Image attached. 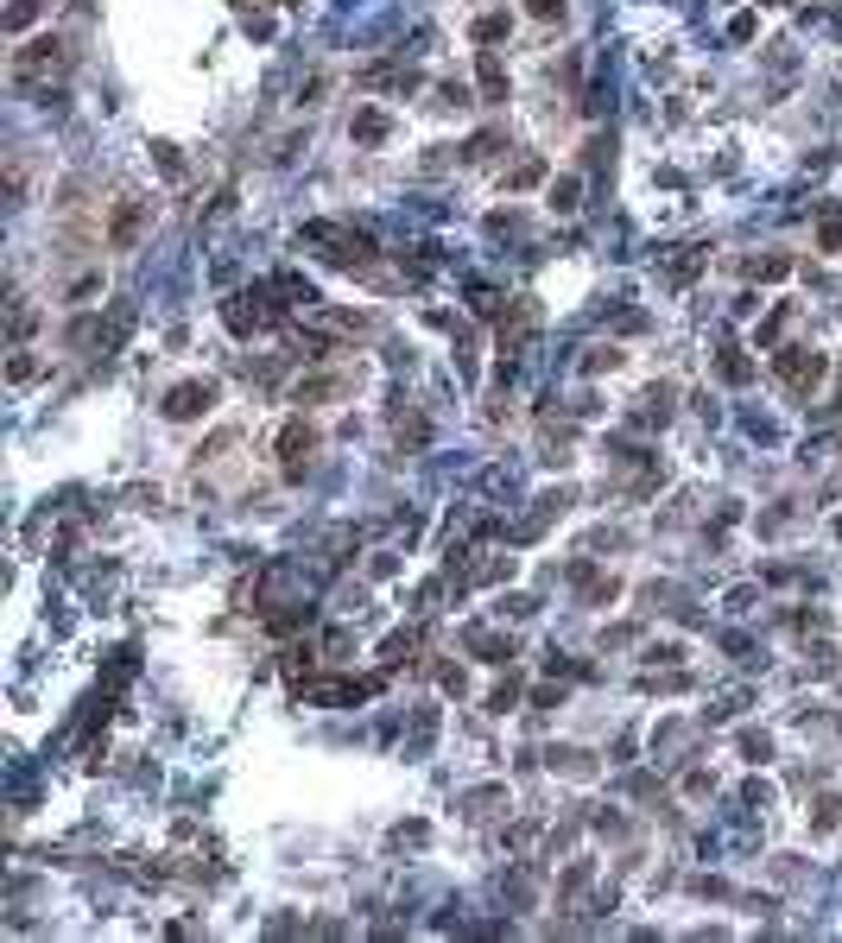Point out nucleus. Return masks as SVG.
<instances>
[{
  "instance_id": "obj_8",
  "label": "nucleus",
  "mask_w": 842,
  "mask_h": 943,
  "mask_svg": "<svg viewBox=\"0 0 842 943\" xmlns=\"http://www.w3.org/2000/svg\"><path fill=\"white\" fill-rule=\"evenodd\" d=\"M348 133H355L362 146H380V139H387V114H380V108H362V114H355V127H348Z\"/></svg>"
},
{
  "instance_id": "obj_12",
  "label": "nucleus",
  "mask_w": 842,
  "mask_h": 943,
  "mask_svg": "<svg viewBox=\"0 0 842 943\" xmlns=\"http://www.w3.org/2000/svg\"><path fill=\"white\" fill-rule=\"evenodd\" d=\"M495 38H507V13H488V20H475V45H495Z\"/></svg>"
},
{
  "instance_id": "obj_4",
  "label": "nucleus",
  "mask_w": 842,
  "mask_h": 943,
  "mask_svg": "<svg viewBox=\"0 0 842 943\" xmlns=\"http://www.w3.org/2000/svg\"><path fill=\"white\" fill-rule=\"evenodd\" d=\"M209 405H216V380H184L165 393V418H203Z\"/></svg>"
},
{
  "instance_id": "obj_6",
  "label": "nucleus",
  "mask_w": 842,
  "mask_h": 943,
  "mask_svg": "<svg viewBox=\"0 0 842 943\" xmlns=\"http://www.w3.org/2000/svg\"><path fill=\"white\" fill-rule=\"evenodd\" d=\"M139 215H146V203H139V196H121V203H114L108 247H133V241H139Z\"/></svg>"
},
{
  "instance_id": "obj_9",
  "label": "nucleus",
  "mask_w": 842,
  "mask_h": 943,
  "mask_svg": "<svg viewBox=\"0 0 842 943\" xmlns=\"http://www.w3.org/2000/svg\"><path fill=\"white\" fill-rule=\"evenodd\" d=\"M481 96H488V102L507 96V70H501V57H481Z\"/></svg>"
},
{
  "instance_id": "obj_3",
  "label": "nucleus",
  "mask_w": 842,
  "mask_h": 943,
  "mask_svg": "<svg viewBox=\"0 0 842 943\" xmlns=\"http://www.w3.org/2000/svg\"><path fill=\"white\" fill-rule=\"evenodd\" d=\"M773 374H779L792 393H804L811 380H823V355H817V348H779V355H773Z\"/></svg>"
},
{
  "instance_id": "obj_5",
  "label": "nucleus",
  "mask_w": 842,
  "mask_h": 943,
  "mask_svg": "<svg viewBox=\"0 0 842 943\" xmlns=\"http://www.w3.org/2000/svg\"><path fill=\"white\" fill-rule=\"evenodd\" d=\"M311 450H317V430H311L304 418H292L286 430H279V456H286V475H292V481L304 475V463H311Z\"/></svg>"
},
{
  "instance_id": "obj_1",
  "label": "nucleus",
  "mask_w": 842,
  "mask_h": 943,
  "mask_svg": "<svg viewBox=\"0 0 842 943\" xmlns=\"http://www.w3.org/2000/svg\"><path fill=\"white\" fill-rule=\"evenodd\" d=\"M63 70H70V45L63 38H32L26 51H13V83L20 89H38V83L63 77Z\"/></svg>"
},
{
  "instance_id": "obj_14",
  "label": "nucleus",
  "mask_w": 842,
  "mask_h": 943,
  "mask_svg": "<svg viewBox=\"0 0 842 943\" xmlns=\"http://www.w3.org/2000/svg\"><path fill=\"white\" fill-rule=\"evenodd\" d=\"M538 178H545V165H538V159H526V165H520V171H513V178H507V184H513V190H532V184H538Z\"/></svg>"
},
{
  "instance_id": "obj_7",
  "label": "nucleus",
  "mask_w": 842,
  "mask_h": 943,
  "mask_svg": "<svg viewBox=\"0 0 842 943\" xmlns=\"http://www.w3.org/2000/svg\"><path fill=\"white\" fill-rule=\"evenodd\" d=\"M342 393H355V374H317V380H298V405L342 399Z\"/></svg>"
},
{
  "instance_id": "obj_16",
  "label": "nucleus",
  "mask_w": 842,
  "mask_h": 943,
  "mask_svg": "<svg viewBox=\"0 0 842 943\" xmlns=\"http://www.w3.org/2000/svg\"><path fill=\"white\" fill-rule=\"evenodd\" d=\"M786 272H792V260H786V254H773V260H760V266H754V279H786Z\"/></svg>"
},
{
  "instance_id": "obj_10",
  "label": "nucleus",
  "mask_w": 842,
  "mask_h": 943,
  "mask_svg": "<svg viewBox=\"0 0 842 943\" xmlns=\"http://www.w3.org/2000/svg\"><path fill=\"white\" fill-rule=\"evenodd\" d=\"M38 13H45V0H13V7H7V32L20 38V32H26V26L38 20Z\"/></svg>"
},
{
  "instance_id": "obj_13",
  "label": "nucleus",
  "mask_w": 842,
  "mask_h": 943,
  "mask_svg": "<svg viewBox=\"0 0 842 943\" xmlns=\"http://www.w3.org/2000/svg\"><path fill=\"white\" fill-rule=\"evenodd\" d=\"M747 374H754V368H747V361H741V355L729 348V355H722V380H729V387H741Z\"/></svg>"
},
{
  "instance_id": "obj_11",
  "label": "nucleus",
  "mask_w": 842,
  "mask_h": 943,
  "mask_svg": "<svg viewBox=\"0 0 842 943\" xmlns=\"http://www.w3.org/2000/svg\"><path fill=\"white\" fill-rule=\"evenodd\" d=\"M602 368H621V348L608 342V348H589L583 355V374H602Z\"/></svg>"
},
{
  "instance_id": "obj_15",
  "label": "nucleus",
  "mask_w": 842,
  "mask_h": 943,
  "mask_svg": "<svg viewBox=\"0 0 842 943\" xmlns=\"http://www.w3.org/2000/svg\"><path fill=\"white\" fill-rule=\"evenodd\" d=\"M551 209H577V178H564V184H551Z\"/></svg>"
},
{
  "instance_id": "obj_18",
  "label": "nucleus",
  "mask_w": 842,
  "mask_h": 943,
  "mask_svg": "<svg viewBox=\"0 0 842 943\" xmlns=\"http://www.w3.org/2000/svg\"><path fill=\"white\" fill-rule=\"evenodd\" d=\"M241 13H266V7H279V0H235Z\"/></svg>"
},
{
  "instance_id": "obj_17",
  "label": "nucleus",
  "mask_w": 842,
  "mask_h": 943,
  "mask_svg": "<svg viewBox=\"0 0 842 943\" xmlns=\"http://www.w3.org/2000/svg\"><path fill=\"white\" fill-rule=\"evenodd\" d=\"M526 7H532V20H557V13H564V0H526Z\"/></svg>"
},
{
  "instance_id": "obj_2",
  "label": "nucleus",
  "mask_w": 842,
  "mask_h": 943,
  "mask_svg": "<svg viewBox=\"0 0 842 943\" xmlns=\"http://www.w3.org/2000/svg\"><path fill=\"white\" fill-rule=\"evenodd\" d=\"M304 241H311V247H329L323 260H336V266H362V260L374 254V241H368L362 229H342V222H311Z\"/></svg>"
}]
</instances>
